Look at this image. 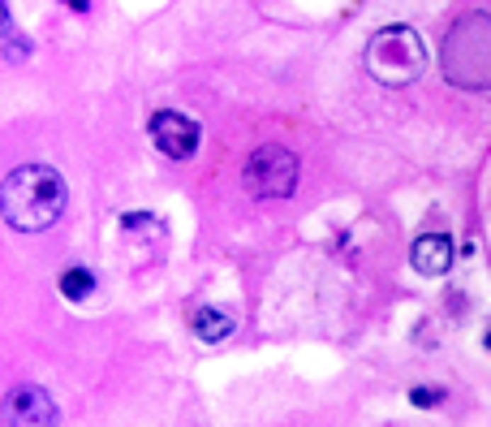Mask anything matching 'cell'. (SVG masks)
<instances>
[{
  "label": "cell",
  "mask_w": 491,
  "mask_h": 427,
  "mask_svg": "<svg viewBox=\"0 0 491 427\" xmlns=\"http://www.w3.org/2000/svg\"><path fill=\"white\" fill-rule=\"evenodd\" d=\"M65 5H69L74 13H86V9H91V0H65Z\"/></svg>",
  "instance_id": "obj_12"
},
{
  "label": "cell",
  "mask_w": 491,
  "mask_h": 427,
  "mask_svg": "<svg viewBox=\"0 0 491 427\" xmlns=\"http://www.w3.org/2000/svg\"><path fill=\"white\" fill-rule=\"evenodd\" d=\"M482 345H487V354H491V328H487V337H482Z\"/></svg>",
  "instance_id": "obj_13"
},
{
  "label": "cell",
  "mask_w": 491,
  "mask_h": 427,
  "mask_svg": "<svg viewBox=\"0 0 491 427\" xmlns=\"http://www.w3.org/2000/svg\"><path fill=\"white\" fill-rule=\"evenodd\" d=\"M91 294H95V272H91V268H69V272H61V298L86 302Z\"/></svg>",
  "instance_id": "obj_9"
},
{
  "label": "cell",
  "mask_w": 491,
  "mask_h": 427,
  "mask_svg": "<svg viewBox=\"0 0 491 427\" xmlns=\"http://www.w3.org/2000/svg\"><path fill=\"white\" fill-rule=\"evenodd\" d=\"M0 26H5V61H9V65L26 61V57H30V48H26V39L18 35V26H13V13H9V5H0Z\"/></svg>",
  "instance_id": "obj_10"
},
{
  "label": "cell",
  "mask_w": 491,
  "mask_h": 427,
  "mask_svg": "<svg viewBox=\"0 0 491 427\" xmlns=\"http://www.w3.org/2000/svg\"><path fill=\"white\" fill-rule=\"evenodd\" d=\"M440 70L461 91H491V13H461L444 43H440Z\"/></svg>",
  "instance_id": "obj_2"
},
{
  "label": "cell",
  "mask_w": 491,
  "mask_h": 427,
  "mask_svg": "<svg viewBox=\"0 0 491 427\" xmlns=\"http://www.w3.org/2000/svg\"><path fill=\"white\" fill-rule=\"evenodd\" d=\"M298 177H302L298 155L289 147H281V143L254 147L250 160H246V169H242V186L254 199H289L298 190Z\"/></svg>",
  "instance_id": "obj_4"
},
{
  "label": "cell",
  "mask_w": 491,
  "mask_h": 427,
  "mask_svg": "<svg viewBox=\"0 0 491 427\" xmlns=\"http://www.w3.org/2000/svg\"><path fill=\"white\" fill-rule=\"evenodd\" d=\"M194 337L198 341H207V345H215V341H225V337H233V328H237V319H233V311H225V306H198L194 311Z\"/></svg>",
  "instance_id": "obj_8"
},
{
  "label": "cell",
  "mask_w": 491,
  "mask_h": 427,
  "mask_svg": "<svg viewBox=\"0 0 491 427\" xmlns=\"http://www.w3.org/2000/svg\"><path fill=\"white\" fill-rule=\"evenodd\" d=\"M410 401H414L418 410H431V406H440V401H444V389H431V384H418V389L410 393Z\"/></svg>",
  "instance_id": "obj_11"
},
{
  "label": "cell",
  "mask_w": 491,
  "mask_h": 427,
  "mask_svg": "<svg viewBox=\"0 0 491 427\" xmlns=\"http://www.w3.org/2000/svg\"><path fill=\"white\" fill-rule=\"evenodd\" d=\"M69 203V186L52 165H18L5 173L0 186V211L5 225L18 233H43L65 216Z\"/></svg>",
  "instance_id": "obj_1"
},
{
  "label": "cell",
  "mask_w": 491,
  "mask_h": 427,
  "mask_svg": "<svg viewBox=\"0 0 491 427\" xmlns=\"http://www.w3.org/2000/svg\"><path fill=\"white\" fill-rule=\"evenodd\" d=\"M362 61H366V74L379 87H410L427 74V43L414 26L388 22L366 39Z\"/></svg>",
  "instance_id": "obj_3"
},
{
  "label": "cell",
  "mask_w": 491,
  "mask_h": 427,
  "mask_svg": "<svg viewBox=\"0 0 491 427\" xmlns=\"http://www.w3.org/2000/svg\"><path fill=\"white\" fill-rule=\"evenodd\" d=\"M453 259H457V250H453L448 233H422L410 246V263H414V272H422V277H444L453 268Z\"/></svg>",
  "instance_id": "obj_7"
},
{
  "label": "cell",
  "mask_w": 491,
  "mask_h": 427,
  "mask_svg": "<svg viewBox=\"0 0 491 427\" xmlns=\"http://www.w3.org/2000/svg\"><path fill=\"white\" fill-rule=\"evenodd\" d=\"M5 423L9 427H61V410L43 384H13L5 393Z\"/></svg>",
  "instance_id": "obj_6"
},
{
  "label": "cell",
  "mask_w": 491,
  "mask_h": 427,
  "mask_svg": "<svg viewBox=\"0 0 491 427\" xmlns=\"http://www.w3.org/2000/svg\"><path fill=\"white\" fill-rule=\"evenodd\" d=\"M147 134L155 143L159 155H169V160H194L198 155V143H203V130L194 117L177 113V109H159L151 121H147Z\"/></svg>",
  "instance_id": "obj_5"
}]
</instances>
